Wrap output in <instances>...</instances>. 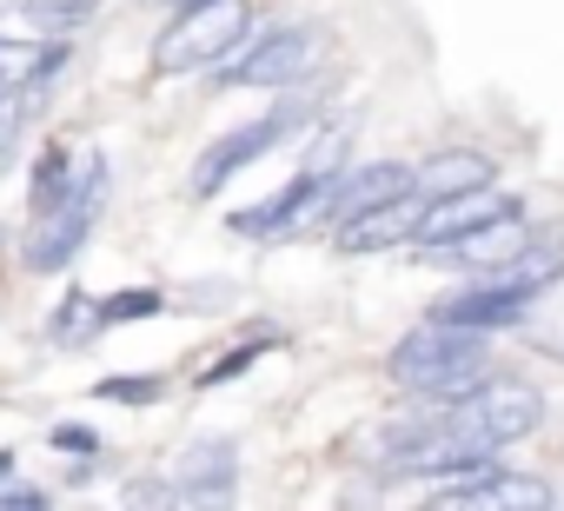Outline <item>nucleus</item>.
<instances>
[{
  "instance_id": "nucleus-1",
  "label": "nucleus",
  "mask_w": 564,
  "mask_h": 511,
  "mask_svg": "<svg viewBox=\"0 0 564 511\" xmlns=\"http://www.w3.org/2000/svg\"><path fill=\"white\" fill-rule=\"evenodd\" d=\"M485 366H491L485 339L471 326H452V319H425L392 346V379L419 399H458L485 379Z\"/></svg>"
},
{
  "instance_id": "nucleus-2",
  "label": "nucleus",
  "mask_w": 564,
  "mask_h": 511,
  "mask_svg": "<svg viewBox=\"0 0 564 511\" xmlns=\"http://www.w3.org/2000/svg\"><path fill=\"white\" fill-rule=\"evenodd\" d=\"M538 418H544V399H538L524 379H491V372H485L471 392L445 399V425L465 432L471 445H511V438L538 432Z\"/></svg>"
},
{
  "instance_id": "nucleus-3",
  "label": "nucleus",
  "mask_w": 564,
  "mask_h": 511,
  "mask_svg": "<svg viewBox=\"0 0 564 511\" xmlns=\"http://www.w3.org/2000/svg\"><path fill=\"white\" fill-rule=\"evenodd\" d=\"M246 34H252V14H246V0H213V8H180V21L160 34V54H153V67H160V74L219 67V61H232V47H246Z\"/></svg>"
},
{
  "instance_id": "nucleus-4",
  "label": "nucleus",
  "mask_w": 564,
  "mask_h": 511,
  "mask_svg": "<svg viewBox=\"0 0 564 511\" xmlns=\"http://www.w3.org/2000/svg\"><path fill=\"white\" fill-rule=\"evenodd\" d=\"M100 206H107V160H87V166L74 173L67 199H61L54 213H41V219H34L28 267H34V273H61V267H74V252L87 246V232H94Z\"/></svg>"
},
{
  "instance_id": "nucleus-5",
  "label": "nucleus",
  "mask_w": 564,
  "mask_h": 511,
  "mask_svg": "<svg viewBox=\"0 0 564 511\" xmlns=\"http://www.w3.org/2000/svg\"><path fill=\"white\" fill-rule=\"evenodd\" d=\"M306 113H313V94H306V100H279L272 113H259V120H246L239 133L213 140V153L193 166V193H199V199H213V193H219V186H226L239 166L265 160V153H272L279 140H286V133H300V120H306Z\"/></svg>"
},
{
  "instance_id": "nucleus-6",
  "label": "nucleus",
  "mask_w": 564,
  "mask_h": 511,
  "mask_svg": "<svg viewBox=\"0 0 564 511\" xmlns=\"http://www.w3.org/2000/svg\"><path fill=\"white\" fill-rule=\"evenodd\" d=\"M326 54V28H279L265 41H252L246 54L219 61L226 87H300V74H313Z\"/></svg>"
},
{
  "instance_id": "nucleus-7",
  "label": "nucleus",
  "mask_w": 564,
  "mask_h": 511,
  "mask_svg": "<svg viewBox=\"0 0 564 511\" xmlns=\"http://www.w3.org/2000/svg\"><path fill=\"white\" fill-rule=\"evenodd\" d=\"M511 213H518V199H511V193H498V186L485 180V186H465V193L432 199V206H425V219H419V232H412V246H419V252H432V246H452V239L491 232V226H498V219H511Z\"/></svg>"
},
{
  "instance_id": "nucleus-8",
  "label": "nucleus",
  "mask_w": 564,
  "mask_h": 511,
  "mask_svg": "<svg viewBox=\"0 0 564 511\" xmlns=\"http://www.w3.org/2000/svg\"><path fill=\"white\" fill-rule=\"evenodd\" d=\"M425 193L412 186V193H399V199H386V206H372V213H352V219H339V246L346 252H379V246H405L412 232H419V219H425Z\"/></svg>"
},
{
  "instance_id": "nucleus-9",
  "label": "nucleus",
  "mask_w": 564,
  "mask_h": 511,
  "mask_svg": "<svg viewBox=\"0 0 564 511\" xmlns=\"http://www.w3.org/2000/svg\"><path fill=\"white\" fill-rule=\"evenodd\" d=\"M524 306H531V293L498 286V280H478V286H465V293L438 300V306H432V319H452V326H471V333H498V326H518V319H524Z\"/></svg>"
},
{
  "instance_id": "nucleus-10",
  "label": "nucleus",
  "mask_w": 564,
  "mask_h": 511,
  "mask_svg": "<svg viewBox=\"0 0 564 511\" xmlns=\"http://www.w3.org/2000/svg\"><path fill=\"white\" fill-rule=\"evenodd\" d=\"M326 180H333L326 166H306L300 180H286V186L272 193V199H259V206L232 213L226 226H232V232H279V226H300V213H306V206H313V199L326 193Z\"/></svg>"
},
{
  "instance_id": "nucleus-11",
  "label": "nucleus",
  "mask_w": 564,
  "mask_h": 511,
  "mask_svg": "<svg viewBox=\"0 0 564 511\" xmlns=\"http://www.w3.org/2000/svg\"><path fill=\"white\" fill-rule=\"evenodd\" d=\"M564 273V232H538V239H524L511 260H498L485 280H498V286H518V293H538V286H551Z\"/></svg>"
},
{
  "instance_id": "nucleus-12",
  "label": "nucleus",
  "mask_w": 564,
  "mask_h": 511,
  "mask_svg": "<svg viewBox=\"0 0 564 511\" xmlns=\"http://www.w3.org/2000/svg\"><path fill=\"white\" fill-rule=\"evenodd\" d=\"M180 485L193 491V498H219V491H232V471H239V452L226 445V438H206V445H193V452H180Z\"/></svg>"
},
{
  "instance_id": "nucleus-13",
  "label": "nucleus",
  "mask_w": 564,
  "mask_h": 511,
  "mask_svg": "<svg viewBox=\"0 0 564 511\" xmlns=\"http://www.w3.org/2000/svg\"><path fill=\"white\" fill-rule=\"evenodd\" d=\"M485 180H491V160L485 153H438L432 166L412 173V186L425 199H445V193H465V186H485Z\"/></svg>"
},
{
  "instance_id": "nucleus-14",
  "label": "nucleus",
  "mask_w": 564,
  "mask_h": 511,
  "mask_svg": "<svg viewBox=\"0 0 564 511\" xmlns=\"http://www.w3.org/2000/svg\"><path fill=\"white\" fill-rule=\"evenodd\" d=\"M458 504H524V511H551L557 498H551V485H538V478H511V471H498V478L471 485Z\"/></svg>"
},
{
  "instance_id": "nucleus-15",
  "label": "nucleus",
  "mask_w": 564,
  "mask_h": 511,
  "mask_svg": "<svg viewBox=\"0 0 564 511\" xmlns=\"http://www.w3.org/2000/svg\"><path fill=\"white\" fill-rule=\"evenodd\" d=\"M74 173H80V166H74V153H67V146L41 153V166H34V219H41V213H54V206L67 199Z\"/></svg>"
},
{
  "instance_id": "nucleus-16",
  "label": "nucleus",
  "mask_w": 564,
  "mask_h": 511,
  "mask_svg": "<svg viewBox=\"0 0 564 511\" xmlns=\"http://www.w3.org/2000/svg\"><path fill=\"white\" fill-rule=\"evenodd\" d=\"M94 21V0H28L21 8V28H54V34H67V28H87Z\"/></svg>"
},
{
  "instance_id": "nucleus-17",
  "label": "nucleus",
  "mask_w": 564,
  "mask_h": 511,
  "mask_svg": "<svg viewBox=\"0 0 564 511\" xmlns=\"http://www.w3.org/2000/svg\"><path fill=\"white\" fill-rule=\"evenodd\" d=\"M160 313H166V293H153V286L100 300V319H107V326H133V319H160Z\"/></svg>"
},
{
  "instance_id": "nucleus-18",
  "label": "nucleus",
  "mask_w": 564,
  "mask_h": 511,
  "mask_svg": "<svg viewBox=\"0 0 564 511\" xmlns=\"http://www.w3.org/2000/svg\"><path fill=\"white\" fill-rule=\"evenodd\" d=\"M107 319H100V300H87V293H67V306H61V319H54V339H87V333H100Z\"/></svg>"
},
{
  "instance_id": "nucleus-19",
  "label": "nucleus",
  "mask_w": 564,
  "mask_h": 511,
  "mask_svg": "<svg viewBox=\"0 0 564 511\" xmlns=\"http://www.w3.org/2000/svg\"><path fill=\"white\" fill-rule=\"evenodd\" d=\"M265 346H272V333H259L252 346H232V352H226L219 366H206V372H199V385H226V379H239V372H246V366H252V359H259Z\"/></svg>"
},
{
  "instance_id": "nucleus-20",
  "label": "nucleus",
  "mask_w": 564,
  "mask_h": 511,
  "mask_svg": "<svg viewBox=\"0 0 564 511\" xmlns=\"http://www.w3.org/2000/svg\"><path fill=\"white\" fill-rule=\"evenodd\" d=\"M166 385L160 379H100V399H113V405H153Z\"/></svg>"
},
{
  "instance_id": "nucleus-21",
  "label": "nucleus",
  "mask_w": 564,
  "mask_h": 511,
  "mask_svg": "<svg viewBox=\"0 0 564 511\" xmlns=\"http://www.w3.org/2000/svg\"><path fill=\"white\" fill-rule=\"evenodd\" d=\"M41 504H47V491H28V485L0 491V511H41Z\"/></svg>"
},
{
  "instance_id": "nucleus-22",
  "label": "nucleus",
  "mask_w": 564,
  "mask_h": 511,
  "mask_svg": "<svg viewBox=\"0 0 564 511\" xmlns=\"http://www.w3.org/2000/svg\"><path fill=\"white\" fill-rule=\"evenodd\" d=\"M54 445H61V452H87V458H94V432H80V425H61V432H54Z\"/></svg>"
},
{
  "instance_id": "nucleus-23",
  "label": "nucleus",
  "mask_w": 564,
  "mask_h": 511,
  "mask_svg": "<svg viewBox=\"0 0 564 511\" xmlns=\"http://www.w3.org/2000/svg\"><path fill=\"white\" fill-rule=\"evenodd\" d=\"M8 471H14V452H0V478H8Z\"/></svg>"
}]
</instances>
